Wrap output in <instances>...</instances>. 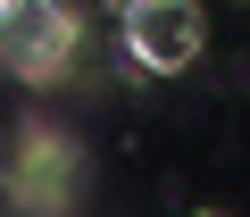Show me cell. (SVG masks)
<instances>
[{
	"mask_svg": "<svg viewBox=\"0 0 250 217\" xmlns=\"http://www.w3.org/2000/svg\"><path fill=\"white\" fill-rule=\"evenodd\" d=\"M0 175H9V200L59 209V192H67V151H59V134H50V126H17L9 151H0Z\"/></svg>",
	"mask_w": 250,
	"mask_h": 217,
	"instance_id": "3",
	"label": "cell"
},
{
	"mask_svg": "<svg viewBox=\"0 0 250 217\" xmlns=\"http://www.w3.org/2000/svg\"><path fill=\"white\" fill-rule=\"evenodd\" d=\"M75 42H83V25L67 0H0V75L9 84H25V92L59 84L75 67Z\"/></svg>",
	"mask_w": 250,
	"mask_h": 217,
	"instance_id": "1",
	"label": "cell"
},
{
	"mask_svg": "<svg viewBox=\"0 0 250 217\" xmlns=\"http://www.w3.org/2000/svg\"><path fill=\"white\" fill-rule=\"evenodd\" d=\"M192 217H225V209H192Z\"/></svg>",
	"mask_w": 250,
	"mask_h": 217,
	"instance_id": "4",
	"label": "cell"
},
{
	"mask_svg": "<svg viewBox=\"0 0 250 217\" xmlns=\"http://www.w3.org/2000/svg\"><path fill=\"white\" fill-rule=\"evenodd\" d=\"M117 42H125V59L142 75H184L200 59V42H208L200 0H125L117 9Z\"/></svg>",
	"mask_w": 250,
	"mask_h": 217,
	"instance_id": "2",
	"label": "cell"
}]
</instances>
